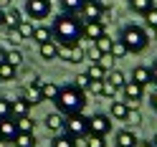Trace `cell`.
Returning <instances> with one entry per match:
<instances>
[{
    "mask_svg": "<svg viewBox=\"0 0 157 147\" xmlns=\"http://www.w3.org/2000/svg\"><path fill=\"white\" fill-rule=\"evenodd\" d=\"M81 28H84V21L78 15L61 13V15H56L51 21V36L61 48L78 46L81 43Z\"/></svg>",
    "mask_w": 157,
    "mask_h": 147,
    "instance_id": "cell-1",
    "label": "cell"
},
{
    "mask_svg": "<svg viewBox=\"0 0 157 147\" xmlns=\"http://www.w3.org/2000/svg\"><path fill=\"white\" fill-rule=\"evenodd\" d=\"M86 106V91L76 89L74 84H63L58 89V96H56V109L61 112L63 117H71V114H81Z\"/></svg>",
    "mask_w": 157,
    "mask_h": 147,
    "instance_id": "cell-2",
    "label": "cell"
},
{
    "mask_svg": "<svg viewBox=\"0 0 157 147\" xmlns=\"http://www.w3.org/2000/svg\"><path fill=\"white\" fill-rule=\"evenodd\" d=\"M119 41L127 46L129 53H142L144 48L150 46V33H147V28H142V25H124L119 31Z\"/></svg>",
    "mask_w": 157,
    "mask_h": 147,
    "instance_id": "cell-3",
    "label": "cell"
},
{
    "mask_svg": "<svg viewBox=\"0 0 157 147\" xmlns=\"http://www.w3.org/2000/svg\"><path fill=\"white\" fill-rule=\"evenodd\" d=\"M63 132L68 137H74V140H84L86 134H89V117H86L84 112L81 114H71V117H66V122H63Z\"/></svg>",
    "mask_w": 157,
    "mask_h": 147,
    "instance_id": "cell-4",
    "label": "cell"
},
{
    "mask_svg": "<svg viewBox=\"0 0 157 147\" xmlns=\"http://www.w3.org/2000/svg\"><path fill=\"white\" fill-rule=\"evenodd\" d=\"M112 124H114V119H112L109 114L96 112V114L89 117V134H101V137H106V134L112 132Z\"/></svg>",
    "mask_w": 157,
    "mask_h": 147,
    "instance_id": "cell-5",
    "label": "cell"
},
{
    "mask_svg": "<svg viewBox=\"0 0 157 147\" xmlns=\"http://www.w3.org/2000/svg\"><path fill=\"white\" fill-rule=\"evenodd\" d=\"M25 15L31 21H46L51 15V0H25Z\"/></svg>",
    "mask_w": 157,
    "mask_h": 147,
    "instance_id": "cell-6",
    "label": "cell"
},
{
    "mask_svg": "<svg viewBox=\"0 0 157 147\" xmlns=\"http://www.w3.org/2000/svg\"><path fill=\"white\" fill-rule=\"evenodd\" d=\"M122 96H124V102L127 104H129V106H137V104H140L142 102V96H144V86H140V84H137V81H124V86H122Z\"/></svg>",
    "mask_w": 157,
    "mask_h": 147,
    "instance_id": "cell-7",
    "label": "cell"
},
{
    "mask_svg": "<svg viewBox=\"0 0 157 147\" xmlns=\"http://www.w3.org/2000/svg\"><path fill=\"white\" fill-rule=\"evenodd\" d=\"M106 31H104V23L101 21H84V28H81V41H96L101 38Z\"/></svg>",
    "mask_w": 157,
    "mask_h": 147,
    "instance_id": "cell-8",
    "label": "cell"
},
{
    "mask_svg": "<svg viewBox=\"0 0 157 147\" xmlns=\"http://www.w3.org/2000/svg\"><path fill=\"white\" fill-rule=\"evenodd\" d=\"M101 10H104V0H84L81 15H84V21H99Z\"/></svg>",
    "mask_w": 157,
    "mask_h": 147,
    "instance_id": "cell-9",
    "label": "cell"
},
{
    "mask_svg": "<svg viewBox=\"0 0 157 147\" xmlns=\"http://www.w3.org/2000/svg\"><path fill=\"white\" fill-rule=\"evenodd\" d=\"M15 134H18V124L13 117H8V119L0 122V142H5V145H10L15 140Z\"/></svg>",
    "mask_w": 157,
    "mask_h": 147,
    "instance_id": "cell-10",
    "label": "cell"
},
{
    "mask_svg": "<svg viewBox=\"0 0 157 147\" xmlns=\"http://www.w3.org/2000/svg\"><path fill=\"white\" fill-rule=\"evenodd\" d=\"M58 58H63V61H68V64H81L86 58V51L81 48V43L78 46H68V48H61Z\"/></svg>",
    "mask_w": 157,
    "mask_h": 147,
    "instance_id": "cell-11",
    "label": "cell"
},
{
    "mask_svg": "<svg viewBox=\"0 0 157 147\" xmlns=\"http://www.w3.org/2000/svg\"><path fill=\"white\" fill-rule=\"evenodd\" d=\"M23 99L31 104V106H36V104H41L43 102V96H41V81H36V84H25L23 86Z\"/></svg>",
    "mask_w": 157,
    "mask_h": 147,
    "instance_id": "cell-12",
    "label": "cell"
},
{
    "mask_svg": "<svg viewBox=\"0 0 157 147\" xmlns=\"http://www.w3.org/2000/svg\"><path fill=\"white\" fill-rule=\"evenodd\" d=\"M63 122H66V117H63L61 112L46 114V119H43L46 130H48V132H53V134H61V132H63Z\"/></svg>",
    "mask_w": 157,
    "mask_h": 147,
    "instance_id": "cell-13",
    "label": "cell"
},
{
    "mask_svg": "<svg viewBox=\"0 0 157 147\" xmlns=\"http://www.w3.org/2000/svg\"><path fill=\"white\" fill-rule=\"evenodd\" d=\"M38 53H41V58H43V61H56V58H58V53H61V46H58L53 38H51V41H46V43H41V46H38Z\"/></svg>",
    "mask_w": 157,
    "mask_h": 147,
    "instance_id": "cell-14",
    "label": "cell"
},
{
    "mask_svg": "<svg viewBox=\"0 0 157 147\" xmlns=\"http://www.w3.org/2000/svg\"><path fill=\"white\" fill-rule=\"evenodd\" d=\"M28 112H31V104H28L23 96H18V99H10V117H13V119L28 117Z\"/></svg>",
    "mask_w": 157,
    "mask_h": 147,
    "instance_id": "cell-15",
    "label": "cell"
},
{
    "mask_svg": "<svg viewBox=\"0 0 157 147\" xmlns=\"http://www.w3.org/2000/svg\"><path fill=\"white\" fill-rule=\"evenodd\" d=\"M132 81H137L140 86H152V74H150V66H134L132 71Z\"/></svg>",
    "mask_w": 157,
    "mask_h": 147,
    "instance_id": "cell-16",
    "label": "cell"
},
{
    "mask_svg": "<svg viewBox=\"0 0 157 147\" xmlns=\"http://www.w3.org/2000/svg\"><path fill=\"white\" fill-rule=\"evenodd\" d=\"M127 114H129V104H127V102H117V99H112V106H109V117H112V119L124 122Z\"/></svg>",
    "mask_w": 157,
    "mask_h": 147,
    "instance_id": "cell-17",
    "label": "cell"
},
{
    "mask_svg": "<svg viewBox=\"0 0 157 147\" xmlns=\"http://www.w3.org/2000/svg\"><path fill=\"white\" fill-rule=\"evenodd\" d=\"M114 140H117V147H134L140 137H137V134H134V130L129 127V130H119Z\"/></svg>",
    "mask_w": 157,
    "mask_h": 147,
    "instance_id": "cell-18",
    "label": "cell"
},
{
    "mask_svg": "<svg viewBox=\"0 0 157 147\" xmlns=\"http://www.w3.org/2000/svg\"><path fill=\"white\" fill-rule=\"evenodd\" d=\"M58 86L56 81H41V96H43V102H56V96H58Z\"/></svg>",
    "mask_w": 157,
    "mask_h": 147,
    "instance_id": "cell-19",
    "label": "cell"
},
{
    "mask_svg": "<svg viewBox=\"0 0 157 147\" xmlns=\"http://www.w3.org/2000/svg\"><path fill=\"white\" fill-rule=\"evenodd\" d=\"M3 13H5V28H15L18 23L23 21V13L18 10V8H13V5L3 8Z\"/></svg>",
    "mask_w": 157,
    "mask_h": 147,
    "instance_id": "cell-20",
    "label": "cell"
},
{
    "mask_svg": "<svg viewBox=\"0 0 157 147\" xmlns=\"http://www.w3.org/2000/svg\"><path fill=\"white\" fill-rule=\"evenodd\" d=\"M10 145L13 147H36V134L33 132H18Z\"/></svg>",
    "mask_w": 157,
    "mask_h": 147,
    "instance_id": "cell-21",
    "label": "cell"
},
{
    "mask_svg": "<svg viewBox=\"0 0 157 147\" xmlns=\"http://www.w3.org/2000/svg\"><path fill=\"white\" fill-rule=\"evenodd\" d=\"M129 3V10L137 15H144L150 8H155V0H127Z\"/></svg>",
    "mask_w": 157,
    "mask_h": 147,
    "instance_id": "cell-22",
    "label": "cell"
},
{
    "mask_svg": "<svg viewBox=\"0 0 157 147\" xmlns=\"http://www.w3.org/2000/svg\"><path fill=\"white\" fill-rule=\"evenodd\" d=\"M15 31H18V38H21V41H31L33 38V31H36V25L31 23V21H21L15 25Z\"/></svg>",
    "mask_w": 157,
    "mask_h": 147,
    "instance_id": "cell-23",
    "label": "cell"
},
{
    "mask_svg": "<svg viewBox=\"0 0 157 147\" xmlns=\"http://www.w3.org/2000/svg\"><path fill=\"white\" fill-rule=\"evenodd\" d=\"M86 76H89L91 81H104V79H106V66H101V64H89Z\"/></svg>",
    "mask_w": 157,
    "mask_h": 147,
    "instance_id": "cell-24",
    "label": "cell"
},
{
    "mask_svg": "<svg viewBox=\"0 0 157 147\" xmlns=\"http://www.w3.org/2000/svg\"><path fill=\"white\" fill-rule=\"evenodd\" d=\"M51 28H48V25H36V31H33V41L38 43V46H41V43H46V41H51Z\"/></svg>",
    "mask_w": 157,
    "mask_h": 147,
    "instance_id": "cell-25",
    "label": "cell"
},
{
    "mask_svg": "<svg viewBox=\"0 0 157 147\" xmlns=\"http://www.w3.org/2000/svg\"><path fill=\"white\" fill-rule=\"evenodd\" d=\"M106 81H109V84H114L117 89H122V86H124V81H127V76L119 71V68H112V71H106Z\"/></svg>",
    "mask_w": 157,
    "mask_h": 147,
    "instance_id": "cell-26",
    "label": "cell"
},
{
    "mask_svg": "<svg viewBox=\"0 0 157 147\" xmlns=\"http://www.w3.org/2000/svg\"><path fill=\"white\" fill-rule=\"evenodd\" d=\"M15 76H18V68H15V66H10L8 61L0 64V81H13Z\"/></svg>",
    "mask_w": 157,
    "mask_h": 147,
    "instance_id": "cell-27",
    "label": "cell"
},
{
    "mask_svg": "<svg viewBox=\"0 0 157 147\" xmlns=\"http://www.w3.org/2000/svg\"><path fill=\"white\" fill-rule=\"evenodd\" d=\"M61 8H63V13H81V8H84V0H61Z\"/></svg>",
    "mask_w": 157,
    "mask_h": 147,
    "instance_id": "cell-28",
    "label": "cell"
},
{
    "mask_svg": "<svg viewBox=\"0 0 157 147\" xmlns=\"http://www.w3.org/2000/svg\"><path fill=\"white\" fill-rule=\"evenodd\" d=\"M51 147H78V142L74 140V137H68V134H56Z\"/></svg>",
    "mask_w": 157,
    "mask_h": 147,
    "instance_id": "cell-29",
    "label": "cell"
},
{
    "mask_svg": "<svg viewBox=\"0 0 157 147\" xmlns=\"http://www.w3.org/2000/svg\"><path fill=\"white\" fill-rule=\"evenodd\" d=\"M112 43H114V41H112V38L106 36V33H104L101 38H96V41H94V46L99 48V51H101L104 56H109V53H112Z\"/></svg>",
    "mask_w": 157,
    "mask_h": 147,
    "instance_id": "cell-30",
    "label": "cell"
},
{
    "mask_svg": "<svg viewBox=\"0 0 157 147\" xmlns=\"http://www.w3.org/2000/svg\"><path fill=\"white\" fill-rule=\"evenodd\" d=\"M71 84L76 86V89H81V91H89V86H91V79H89V76H86V71H84V74H76Z\"/></svg>",
    "mask_w": 157,
    "mask_h": 147,
    "instance_id": "cell-31",
    "label": "cell"
},
{
    "mask_svg": "<svg viewBox=\"0 0 157 147\" xmlns=\"http://www.w3.org/2000/svg\"><path fill=\"white\" fill-rule=\"evenodd\" d=\"M129 127H140L142 124V112L137 109V106H129V114H127V119H124Z\"/></svg>",
    "mask_w": 157,
    "mask_h": 147,
    "instance_id": "cell-32",
    "label": "cell"
},
{
    "mask_svg": "<svg viewBox=\"0 0 157 147\" xmlns=\"http://www.w3.org/2000/svg\"><path fill=\"white\" fill-rule=\"evenodd\" d=\"M127 53H129V51H127V46H124V43L119 41V38H117V41L112 43V53H109V56H112L114 61H117V58H124Z\"/></svg>",
    "mask_w": 157,
    "mask_h": 147,
    "instance_id": "cell-33",
    "label": "cell"
},
{
    "mask_svg": "<svg viewBox=\"0 0 157 147\" xmlns=\"http://www.w3.org/2000/svg\"><path fill=\"white\" fill-rule=\"evenodd\" d=\"M142 18H144V25H147V28L157 31V5H155V8H150V10H147Z\"/></svg>",
    "mask_w": 157,
    "mask_h": 147,
    "instance_id": "cell-34",
    "label": "cell"
},
{
    "mask_svg": "<svg viewBox=\"0 0 157 147\" xmlns=\"http://www.w3.org/2000/svg\"><path fill=\"white\" fill-rule=\"evenodd\" d=\"M15 124H18V132H33L36 130V122L31 117H21V119H15Z\"/></svg>",
    "mask_w": 157,
    "mask_h": 147,
    "instance_id": "cell-35",
    "label": "cell"
},
{
    "mask_svg": "<svg viewBox=\"0 0 157 147\" xmlns=\"http://www.w3.org/2000/svg\"><path fill=\"white\" fill-rule=\"evenodd\" d=\"M8 64H10V66H23V53L21 51H18V48H10V51H8Z\"/></svg>",
    "mask_w": 157,
    "mask_h": 147,
    "instance_id": "cell-36",
    "label": "cell"
},
{
    "mask_svg": "<svg viewBox=\"0 0 157 147\" xmlns=\"http://www.w3.org/2000/svg\"><path fill=\"white\" fill-rule=\"evenodd\" d=\"M86 147H106V137H101V134H86Z\"/></svg>",
    "mask_w": 157,
    "mask_h": 147,
    "instance_id": "cell-37",
    "label": "cell"
},
{
    "mask_svg": "<svg viewBox=\"0 0 157 147\" xmlns=\"http://www.w3.org/2000/svg\"><path fill=\"white\" fill-rule=\"evenodd\" d=\"M117 91H119V89H117V86L114 84H109V81H101V94L99 96H106V99H114V96H117Z\"/></svg>",
    "mask_w": 157,
    "mask_h": 147,
    "instance_id": "cell-38",
    "label": "cell"
},
{
    "mask_svg": "<svg viewBox=\"0 0 157 147\" xmlns=\"http://www.w3.org/2000/svg\"><path fill=\"white\" fill-rule=\"evenodd\" d=\"M86 56H89V64H99L101 58H104V53H101V51H99V48H96L94 43L89 46V51H86Z\"/></svg>",
    "mask_w": 157,
    "mask_h": 147,
    "instance_id": "cell-39",
    "label": "cell"
},
{
    "mask_svg": "<svg viewBox=\"0 0 157 147\" xmlns=\"http://www.w3.org/2000/svg\"><path fill=\"white\" fill-rule=\"evenodd\" d=\"M10 117V99H5V96H0V122L8 119Z\"/></svg>",
    "mask_w": 157,
    "mask_h": 147,
    "instance_id": "cell-40",
    "label": "cell"
},
{
    "mask_svg": "<svg viewBox=\"0 0 157 147\" xmlns=\"http://www.w3.org/2000/svg\"><path fill=\"white\" fill-rule=\"evenodd\" d=\"M150 104H152V109L157 112V86L155 84L150 86Z\"/></svg>",
    "mask_w": 157,
    "mask_h": 147,
    "instance_id": "cell-41",
    "label": "cell"
},
{
    "mask_svg": "<svg viewBox=\"0 0 157 147\" xmlns=\"http://www.w3.org/2000/svg\"><path fill=\"white\" fill-rule=\"evenodd\" d=\"M86 94H101V81H91V86H89Z\"/></svg>",
    "mask_w": 157,
    "mask_h": 147,
    "instance_id": "cell-42",
    "label": "cell"
},
{
    "mask_svg": "<svg viewBox=\"0 0 157 147\" xmlns=\"http://www.w3.org/2000/svg\"><path fill=\"white\" fill-rule=\"evenodd\" d=\"M150 74H152V84L157 86V58L152 61V66H150Z\"/></svg>",
    "mask_w": 157,
    "mask_h": 147,
    "instance_id": "cell-43",
    "label": "cell"
},
{
    "mask_svg": "<svg viewBox=\"0 0 157 147\" xmlns=\"http://www.w3.org/2000/svg\"><path fill=\"white\" fill-rule=\"evenodd\" d=\"M134 147H155V145H152V142H147V140H137Z\"/></svg>",
    "mask_w": 157,
    "mask_h": 147,
    "instance_id": "cell-44",
    "label": "cell"
},
{
    "mask_svg": "<svg viewBox=\"0 0 157 147\" xmlns=\"http://www.w3.org/2000/svg\"><path fill=\"white\" fill-rule=\"evenodd\" d=\"M8 61V51H5V48H0V64H5Z\"/></svg>",
    "mask_w": 157,
    "mask_h": 147,
    "instance_id": "cell-45",
    "label": "cell"
},
{
    "mask_svg": "<svg viewBox=\"0 0 157 147\" xmlns=\"http://www.w3.org/2000/svg\"><path fill=\"white\" fill-rule=\"evenodd\" d=\"M0 25H5V13H3V8H0Z\"/></svg>",
    "mask_w": 157,
    "mask_h": 147,
    "instance_id": "cell-46",
    "label": "cell"
},
{
    "mask_svg": "<svg viewBox=\"0 0 157 147\" xmlns=\"http://www.w3.org/2000/svg\"><path fill=\"white\" fill-rule=\"evenodd\" d=\"M150 142H152V145H155V147H157V132H155V134H152V140H150Z\"/></svg>",
    "mask_w": 157,
    "mask_h": 147,
    "instance_id": "cell-47",
    "label": "cell"
},
{
    "mask_svg": "<svg viewBox=\"0 0 157 147\" xmlns=\"http://www.w3.org/2000/svg\"><path fill=\"white\" fill-rule=\"evenodd\" d=\"M0 3H3V5H10V0H0Z\"/></svg>",
    "mask_w": 157,
    "mask_h": 147,
    "instance_id": "cell-48",
    "label": "cell"
},
{
    "mask_svg": "<svg viewBox=\"0 0 157 147\" xmlns=\"http://www.w3.org/2000/svg\"><path fill=\"white\" fill-rule=\"evenodd\" d=\"M155 43H157V31H155Z\"/></svg>",
    "mask_w": 157,
    "mask_h": 147,
    "instance_id": "cell-49",
    "label": "cell"
}]
</instances>
